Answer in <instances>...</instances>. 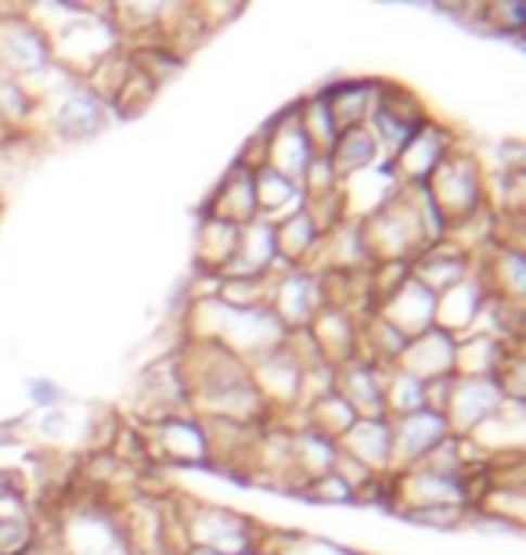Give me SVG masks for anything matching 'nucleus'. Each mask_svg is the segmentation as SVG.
<instances>
[{"label":"nucleus","mask_w":526,"mask_h":555,"mask_svg":"<svg viewBox=\"0 0 526 555\" xmlns=\"http://www.w3.org/2000/svg\"><path fill=\"white\" fill-rule=\"evenodd\" d=\"M451 127H444L440 119H425V124L405 141V149L394 155V170L405 188H419L429 181V173L444 163V155L454 149Z\"/></svg>","instance_id":"obj_8"},{"label":"nucleus","mask_w":526,"mask_h":555,"mask_svg":"<svg viewBox=\"0 0 526 555\" xmlns=\"http://www.w3.org/2000/svg\"><path fill=\"white\" fill-rule=\"evenodd\" d=\"M357 321H361V318H354L350 310L324 304L315 314V321L307 325L318 353L329 364H335V369L357 358Z\"/></svg>","instance_id":"obj_17"},{"label":"nucleus","mask_w":526,"mask_h":555,"mask_svg":"<svg viewBox=\"0 0 526 555\" xmlns=\"http://www.w3.org/2000/svg\"><path fill=\"white\" fill-rule=\"evenodd\" d=\"M29 397H33V404H37V412H40V408H59L62 390H59V386H51L48 379H33L29 383Z\"/></svg>","instance_id":"obj_29"},{"label":"nucleus","mask_w":526,"mask_h":555,"mask_svg":"<svg viewBox=\"0 0 526 555\" xmlns=\"http://www.w3.org/2000/svg\"><path fill=\"white\" fill-rule=\"evenodd\" d=\"M40 116L51 134H59L62 141H91L102 134L112 119L108 105L84 80H73L69 87L37 102V119Z\"/></svg>","instance_id":"obj_3"},{"label":"nucleus","mask_w":526,"mask_h":555,"mask_svg":"<svg viewBox=\"0 0 526 555\" xmlns=\"http://www.w3.org/2000/svg\"><path fill=\"white\" fill-rule=\"evenodd\" d=\"M234 249H239V224H228L220 217H203V224L195 231V263L198 274H223L231 263Z\"/></svg>","instance_id":"obj_21"},{"label":"nucleus","mask_w":526,"mask_h":555,"mask_svg":"<svg viewBox=\"0 0 526 555\" xmlns=\"http://www.w3.org/2000/svg\"><path fill=\"white\" fill-rule=\"evenodd\" d=\"M141 440L152 465H209L206 426L192 412L144 422Z\"/></svg>","instance_id":"obj_4"},{"label":"nucleus","mask_w":526,"mask_h":555,"mask_svg":"<svg viewBox=\"0 0 526 555\" xmlns=\"http://www.w3.org/2000/svg\"><path fill=\"white\" fill-rule=\"evenodd\" d=\"M422 188L447 220V231L490 209V177L484 163H479V155L465 149V144H454Z\"/></svg>","instance_id":"obj_2"},{"label":"nucleus","mask_w":526,"mask_h":555,"mask_svg":"<svg viewBox=\"0 0 526 555\" xmlns=\"http://www.w3.org/2000/svg\"><path fill=\"white\" fill-rule=\"evenodd\" d=\"M271 555H357L350 548L335 545V541H324V538H307V534H288L282 541L267 538L264 545Z\"/></svg>","instance_id":"obj_27"},{"label":"nucleus","mask_w":526,"mask_h":555,"mask_svg":"<svg viewBox=\"0 0 526 555\" xmlns=\"http://www.w3.org/2000/svg\"><path fill=\"white\" fill-rule=\"evenodd\" d=\"M299 422L304 426H310V429H318V433H324V437H332V440H339L346 429L354 426L357 422V415H354V408L343 401L339 393H324V397H318L315 404H307L304 412H299Z\"/></svg>","instance_id":"obj_24"},{"label":"nucleus","mask_w":526,"mask_h":555,"mask_svg":"<svg viewBox=\"0 0 526 555\" xmlns=\"http://www.w3.org/2000/svg\"><path fill=\"white\" fill-rule=\"evenodd\" d=\"M209 217H220L228 224H249L256 217V195H253V170L242 163H234L228 173L220 177V184L213 188L209 195V206H206Z\"/></svg>","instance_id":"obj_20"},{"label":"nucleus","mask_w":526,"mask_h":555,"mask_svg":"<svg viewBox=\"0 0 526 555\" xmlns=\"http://www.w3.org/2000/svg\"><path fill=\"white\" fill-rule=\"evenodd\" d=\"M267 307L274 310V318L282 321L285 332L307 328L318 310L324 307L321 274L310 268H278L271 274V296H267Z\"/></svg>","instance_id":"obj_5"},{"label":"nucleus","mask_w":526,"mask_h":555,"mask_svg":"<svg viewBox=\"0 0 526 555\" xmlns=\"http://www.w3.org/2000/svg\"><path fill=\"white\" fill-rule=\"evenodd\" d=\"M408 268H411V274H415L425 288H429V293L440 296L444 288L465 282V278L476 271V260L469 257V253L458 246V242L444 238V242H433V246H425L419 257L408 263Z\"/></svg>","instance_id":"obj_15"},{"label":"nucleus","mask_w":526,"mask_h":555,"mask_svg":"<svg viewBox=\"0 0 526 555\" xmlns=\"http://www.w3.org/2000/svg\"><path fill=\"white\" fill-rule=\"evenodd\" d=\"M278 271V228L271 220L253 217L239 228V249L220 278H267Z\"/></svg>","instance_id":"obj_13"},{"label":"nucleus","mask_w":526,"mask_h":555,"mask_svg":"<svg viewBox=\"0 0 526 555\" xmlns=\"http://www.w3.org/2000/svg\"><path fill=\"white\" fill-rule=\"evenodd\" d=\"M335 393L354 408L357 418H389L386 415V369L372 361H346L335 369Z\"/></svg>","instance_id":"obj_11"},{"label":"nucleus","mask_w":526,"mask_h":555,"mask_svg":"<svg viewBox=\"0 0 526 555\" xmlns=\"http://www.w3.org/2000/svg\"><path fill=\"white\" fill-rule=\"evenodd\" d=\"M155 555H177V552H155Z\"/></svg>","instance_id":"obj_30"},{"label":"nucleus","mask_w":526,"mask_h":555,"mask_svg":"<svg viewBox=\"0 0 526 555\" xmlns=\"http://www.w3.org/2000/svg\"><path fill=\"white\" fill-rule=\"evenodd\" d=\"M278 268H307L321 246V231L307 209L278 220Z\"/></svg>","instance_id":"obj_22"},{"label":"nucleus","mask_w":526,"mask_h":555,"mask_svg":"<svg viewBox=\"0 0 526 555\" xmlns=\"http://www.w3.org/2000/svg\"><path fill=\"white\" fill-rule=\"evenodd\" d=\"M372 314L389 321L405 339H415L422 332L436 328V293H429L415 274H408Z\"/></svg>","instance_id":"obj_9"},{"label":"nucleus","mask_w":526,"mask_h":555,"mask_svg":"<svg viewBox=\"0 0 526 555\" xmlns=\"http://www.w3.org/2000/svg\"><path fill=\"white\" fill-rule=\"evenodd\" d=\"M253 195H256V217L271 220V224L299 214L307 206L304 188L288 181L285 173L271 170V166H256L253 170Z\"/></svg>","instance_id":"obj_19"},{"label":"nucleus","mask_w":526,"mask_h":555,"mask_svg":"<svg viewBox=\"0 0 526 555\" xmlns=\"http://www.w3.org/2000/svg\"><path fill=\"white\" fill-rule=\"evenodd\" d=\"M315 144L304 134V124H299V105H288L285 113H278L271 124H267V163L271 170L285 173L288 181H304L307 166L315 163Z\"/></svg>","instance_id":"obj_7"},{"label":"nucleus","mask_w":526,"mask_h":555,"mask_svg":"<svg viewBox=\"0 0 526 555\" xmlns=\"http://www.w3.org/2000/svg\"><path fill=\"white\" fill-rule=\"evenodd\" d=\"M296 105H299V124H304V134L310 138V144H315V152L329 155L335 138H339V130H335L329 108H324V102H321V94H310Z\"/></svg>","instance_id":"obj_26"},{"label":"nucleus","mask_w":526,"mask_h":555,"mask_svg":"<svg viewBox=\"0 0 526 555\" xmlns=\"http://www.w3.org/2000/svg\"><path fill=\"white\" fill-rule=\"evenodd\" d=\"M425 408V383L415 379L405 369H386V415L389 418H405L411 412Z\"/></svg>","instance_id":"obj_25"},{"label":"nucleus","mask_w":526,"mask_h":555,"mask_svg":"<svg viewBox=\"0 0 526 555\" xmlns=\"http://www.w3.org/2000/svg\"><path fill=\"white\" fill-rule=\"evenodd\" d=\"M487 299H490L487 288L476 278V271H473V274L465 278V282L444 288V293L436 296V328L451 332L454 339L469 336V332L476 328L479 314H484Z\"/></svg>","instance_id":"obj_16"},{"label":"nucleus","mask_w":526,"mask_h":555,"mask_svg":"<svg viewBox=\"0 0 526 555\" xmlns=\"http://www.w3.org/2000/svg\"><path fill=\"white\" fill-rule=\"evenodd\" d=\"M389 422H394V473L411 469V465L422 462L433 448H440V443L451 437L447 418L429 412V408L411 412L405 418H389Z\"/></svg>","instance_id":"obj_12"},{"label":"nucleus","mask_w":526,"mask_h":555,"mask_svg":"<svg viewBox=\"0 0 526 555\" xmlns=\"http://www.w3.org/2000/svg\"><path fill=\"white\" fill-rule=\"evenodd\" d=\"M188 339H206L231 350L234 358L256 361L285 343V325L274 318L271 307H231L223 299H192L188 310Z\"/></svg>","instance_id":"obj_1"},{"label":"nucleus","mask_w":526,"mask_h":555,"mask_svg":"<svg viewBox=\"0 0 526 555\" xmlns=\"http://www.w3.org/2000/svg\"><path fill=\"white\" fill-rule=\"evenodd\" d=\"M501 404H505V393H501L495 375H454L444 418L454 437H469L487 418H495L501 412Z\"/></svg>","instance_id":"obj_6"},{"label":"nucleus","mask_w":526,"mask_h":555,"mask_svg":"<svg viewBox=\"0 0 526 555\" xmlns=\"http://www.w3.org/2000/svg\"><path fill=\"white\" fill-rule=\"evenodd\" d=\"M375 83L379 80H339L318 91L339 134L368 124V116H372V108H375Z\"/></svg>","instance_id":"obj_18"},{"label":"nucleus","mask_w":526,"mask_h":555,"mask_svg":"<svg viewBox=\"0 0 526 555\" xmlns=\"http://www.w3.org/2000/svg\"><path fill=\"white\" fill-rule=\"evenodd\" d=\"M0 127H4V124H0ZM4 130H8V127H4Z\"/></svg>","instance_id":"obj_32"},{"label":"nucleus","mask_w":526,"mask_h":555,"mask_svg":"<svg viewBox=\"0 0 526 555\" xmlns=\"http://www.w3.org/2000/svg\"><path fill=\"white\" fill-rule=\"evenodd\" d=\"M0 138H4V127H0Z\"/></svg>","instance_id":"obj_31"},{"label":"nucleus","mask_w":526,"mask_h":555,"mask_svg":"<svg viewBox=\"0 0 526 555\" xmlns=\"http://www.w3.org/2000/svg\"><path fill=\"white\" fill-rule=\"evenodd\" d=\"M299 494L310 498V502H324V505H354V487L346 483L335 469L318 476V480H310Z\"/></svg>","instance_id":"obj_28"},{"label":"nucleus","mask_w":526,"mask_h":555,"mask_svg":"<svg viewBox=\"0 0 526 555\" xmlns=\"http://www.w3.org/2000/svg\"><path fill=\"white\" fill-rule=\"evenodd\" d=\"M329 159L335 166V173H339V181H346L350 173L368 170V166L379 163L383 155H379V144L368 134V127H357V130H343V134L335 138Z\"/></svg>","instance_id":"obj_23"},{"label":"nucleus","mask_w":526,"mask_h":555,"mask_svg":"<svg viewBox=\"0 0 526 555\" xmlns=\"http://www.w3.org/2000/svg\"><path fill=\"white\" fill-rule=\"evenodd\" d=\"M335 443H339V454L357 462L364 473H394V422L389 418H357Z\"/></svg>","instance_id":"obj_10"},{"label":"nucleus","mask_w":526,"mask_h":555,"mask_svg":"<svg viewBox=\"0 0 526 555\" xmlns=\"http://www.w3.org/2000/svg\"><path fill=\"white\" fill-rule=\"evenodd\" d=\"M454 364H458V339L444 328H429V332H422V336L408 339L397 369L411 372L422 383H433V379L454 375Z\"/></svg>","instance_id":"obj_14"}]
</instances>
